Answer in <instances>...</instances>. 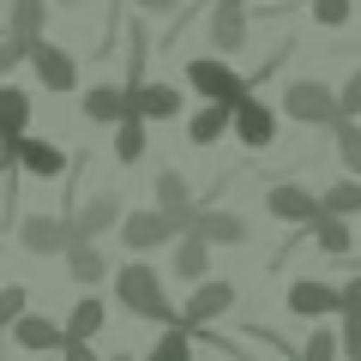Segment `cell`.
<instances>
[{
    "label": "cell",
    "instance_id": "obj_30",
    "mask_svg": "<svg viewBox=\"0 0 361 361\" xmlns=\"http://www.w3.org/2000/svg\"><path fill=\"white\" fill-rule=\"evenodd\" d=\"M343 355V337L337 331H313L307 343H301V361H337Z\"/></svg>",
    "mask_w": 361,
    "mask_h": 361
},
{
    "label": "cell",
    "instance_id": "obj_7",
    "mask_svg": "<svg viewBox=\"0 0 361 361\" xmlns=\"http://www.w3.org/2000/svg\"><path fill=\"white\" fill-rule=\"evenodd\" d=\"M235 139H241L247 151H271V145H277V109L259 103V97H247V103L235 109Z\"/></svg>",
    "mask_w": 361,
    "mask_h": 361
},
{
    "label": "cell",
    "instance_id": "obj_25",
    "mask_svg": "<svg viewBox=\"0 0 361 361\" xmlns=\"http://www.w3.org/2000/svg\"><path fill=\"white\" fill-rule=\"evenodd\" d=\"M319 205H325V217H355L361 211V180H331V187H325L319 193Z\"/></svg>",
    "mask_w": 361,
    "mask_h": 361
},
{
    "label": "cell",
    "instance_id": "obj_5",
    "mask_svg": "<svg viewBox=\"0 0 361 361\" xmlns=\"http://www.w3.org/2000/svg\"><path fill=\"white\" fill-rule=\"evenodd\" d=\"M235 295H241V289H235L229 277H211V283H199L193 301L180 307V325H187V331H205L211 319H223V313L235 307Z\"/></svg>",
    "mask_w": 361,
    "mask_h": 361
},
{
    "label": "cell",
    "instance_id": "obj_13",
    "mask_svg": "<svg viewBox=\"0 0 361 361\" xmlns=\"http://www.w3.org/2000/svg\"><path fill=\"white\" fill-rule=\"evenodd\" d=\"M205 18H211V49H217V54H235L247 42V6H241V0H217Z\"/></svg>",
    "mask_w": 361,
    "mask_h": 361
},
{
    "label": "cell",
    "instance_id": "obj_28",
    "mask_svg": "<svg viewBox=\"0 0 361 361\" xmlns=\"http://www.w3.org/2000/svg\"><path fill=\"white\" fill-rule=\"evenodd\" d=\"M25 313H30V289L25 283H0V331H13Z\"/></svg>",
    "mask_w": 361,
    "mask_h": 361
},
{
    "label": "cell",
    "instance_id": "obj_1",
    "mask_svg": "<svg viewBox=\"0 0 361 361\" xmlns=\"http://www.w3.org/2000/svg\"><path fill=\"white\" fill-rule=\"evenodd\" d=\"M115 301H121L127 313H139V319H151V325H180V307L169 301L163 277H157L145 259H133V265L115 271Z\"/></svg>",
    "mask_w": 361,
    "mask_h": 361
},
{
    "label": "cell",
    "instance_id": "obj_33",
    "mask_svg": "<svg viewBox=\"0 0 361 361\" xmlns=\"http://www.w3.org/2000/svg\"><path fill=\"white\" fill-rule=\"evenodd\" d=\"M337 103H343V121H355V115H361V66L349 73V85L337 90Z\"/></svg>",
    "mask_w": 361,
    "mask_h": 361
},
{
    "label": "cell",
    "instance_id": "obj_24",
    "mask_svg": "<svg viewBox=\"0 0 361 361\" xmlns=\"http://www.w3.org/2000/svg\"><path fill=\"white\" fill-rule=\"evenodd\" d=\"M307 235H313V247H319V253H331V259H343L349 247H355V229H349L343 217H319Z\"/></svg>",
    "mask_w": 361,
    "mask_h": 361
},
{
    "label": "cell",
    "instance_id": "obj_39",
    "mask_svg": "<svg viewBox=\"0 0 361 361\" xmlns=\"http://www.w3.org/2000/svg\"><path fill=\"white\" fill-rule=\"evenodd\" d=\"M109 361H133V355H127V349H121V355H109Z\"/></svg>",
    "mask_w": 361,
    "mask_h": 361
},
{
    "label": "cell",
    "instance_id": "obj_6",
    "mask_svg": "<svg viewBox=\"0 0 361 361\" xmlns=\"http://www.w3.org/2000/svg\"><path fill=\"white\" fill-rule=\"evenodd\" d=\"M289 313L295 319H325V313L343 319V289L319 283V277H301V283H289Z\"/></svg>",
    "mask_w": 361,
    "mask_h": 361
},
{
    "label": "cell",
    "instance_id": "obj_2",
    "mask_svg": "<svg viewBox=\"0 0 361 361\" xmlns=\"http://www.w3.org/2000/svg\"><path fill=\"white\" fill-rule=\"evenodd\" d=\"M283 115L301 121V127H343V103H337V90L319 85V78H295L283 90Z\"/></svg>",
    "mask_w": 361,
    "mask_h": 361
},
{
    "label": "cell",
    "instance_id": "obj_18",
    "mask_svg": "<svg viewBox=\"0 0 361 361\" xmlns=\"http://www.w3.org/2000/svg\"><path fill=\"white\" fill-rule=\"evenodd\" d=\"M187 235H199V241H211V247H241L247 241V223L235 217V211H199Z\"/></svg>",
    "mask_w": 361,
    "mask_h": 361
},
{
    "label": "cell",
    "instance_id": "obj_34",
    "mask_svg": "<svg viewBox=\"0 0 361 361\" xmlns=\"http://www.w3.org/2000/svg\"><path fill=\"white\" fill-rule=\"evenodd\" d=\"M18 61H30V54H25V49H18V42H13V37H6V42H0V78L13 73V66H18Z\"/></svg>",
    "mask_w": 361,
    "mask_h": 361
},
{
    "label": "cell",
    "instance_id": "obj_29",
    "mask_svg": "<svg viewBox=\"0 0 361 361\" xmlns=\"http://www.w3.org/2000/svg\"><path fill=\"white\" fill-rule=\"evenodd\" d=\"M145 157V121H121L115 127V163H139Z\"/></svg>",
    "mask_w": 361,
    "mask_h": 361
},
{
    "label": "cell",
    "instance_id": "obj_31",
    "mask_svg": "<svg viewBox=\"0 0 361 361\" xmlns=\"http://www.w3.org/2000/svg\"><path fill=\"white\" fill-rule=\"evenodd\" d=\"M349 13H355V0H313V18H319L325 30H337Z\"/></svg>",
    "mask_w": 361,
    "mask_h": 361
},
{
    "label": "cell",
    "instance_id": "obj_21",
    "mask_svg": "<svg viewBox=\"0 0 361 361\" xmlns=\"http://www.w3.org/2000/svg\"><path fill=\"white\" fill-rule=\"evenodd\" d=\"M42 18H49V0H13V42L25 54L42 49Z\"/></svg>",
    "mask_w": 361,
    "mask_h": 361
},
{
    "label": "cell",
    "instance_id": "obj_22",
    "mask_svg": "<svg viewBox=\"0 0 361 361\" xmlns=\"http://www.w3.org/2000/svg\"><path fill=\"white\" fill-rule=\"evenodd\" d=\"M223 133H235V109L229 103H205L193 121H187V139L193 145H217Z\"/></svg>",
    "mask_w": 361,
    "mask_h": 361
},
{
    "label": "cell",
    "instance_id": "obj_3",
    "mask_svg": "<svg viewBox=\"0 0 361 361\" xmlns=\"http://www.w3.org/2000/svg\"><path fill=\"white\" fill-rule=\"evenodd\" d=\"M187 85H193L205 103H229V109H241L247 97H253V85H247L241 73H229L217 54H199V61H187Z\"/></svg>",
    "mask_w": 361,
    "mask_h": 361
},
{
    "label": "cell",
    "instance_id": "obj_36",
    "mask_svg": "<svg viewBox=\"0 0 361 361\" xmlns=\"http://www.w3.org/2000/svg\"><path fill=\"white\" fill-rule=\"evenodd\" d=\"M343 313H361V277H349V283H343Z\"/></svg>",
    "mask_w": 361,
    "mask_h": 361
},
{
    "label": "cell",
    "instance_id": "obj_9",
    "mask_svg": "<svg viewBox=\"0 0 361 361\" xmlns=\"http://www.w3.org/2000/svg\"><path fill=\"white\" fill-rule=\"evenodd\" d=\"M66 223H73V247H85V241H97V235H109L115 223H127V217H121V199L115 193H97L90 205H78Z\"/></svg>",
    "mask_w": 361,
    "mask_h": 361
},
{
    "label": "cell",
    "instance_id": "obj_40",
    "mask_svg": "<svg viewBox=\"0 0 361 361\" xmlns=\"http://www.w3.org/2000/svg\"><path fill=\"white\" fill-rule=\"evenodd\" d=\"M0 361H6V343H0Z\"/></svg>",
    "mask_w": 361,
    "mask_h": 361
},
{
    "label": "cell",
    "instance_id": "obj_23",
    "mask_svg": "<svg viewBox=\"0 0 361 361\" xmlns=\"http://www.w3.org/2000/svg\"><path fill=\"white\" fill-rule=\"evenodd\" d=\"M66 271H73V283H85V289H97L109 277V253L97 241H85V247H73V253H66Z\"/></svg>",
    "mask_w": 361,
    "mask_h": 361
},
{
    "label": "cell",
    "instance_id": "obj_17",
    "mask_svg": "<svg viewBox=\"0 0 361 361\" xmlns=\"http://www.w3.org/2000/svg\"><path fill=\"white\" fill-rule=\"evenodd\" d=\"M127 103H133V121H175L180 90L175 85H145V90H127Z\"/></svg>",
    "mask_w": 361,
    "mask_h": 361
},
{
    "label": "cell",
    "instance_id": "obj_10",
    "mask_svg": "<svg viewBox=\"0 0 361 361\" xmlns=\"http://www.w3.org/2000/svg\"><path fill=\"white\" fill-rule=\"evenodd\" d=\"M6 337H13L25 355H54V349H66V325L49 319V313H25V319H18Z\"/></svg>",
    "mask_w": 361,
    "mask_h": 361
},
{
    "label": "cell",
    "instance_id": "obj_16",
    "mask_svg": "<svg viewBox=\"0 0 361 361\" xmlns=\"http://www.w3.org/2000/svg\"><path fill=\"white\" fill-rule=\"evenodd\" d=\"M169 271H175L180 283H211V241L180 235V241H175V259H169Z\"/></svg>",
    "mask_w": 361,
    "mask_h": 361
},
{
    "label": "cell",
    "instance_id": "obj_15",
    "mask_svg": "<svg viewBox=\"0 0 361 361\" xmlns=\"http://www.w3.org/2000/svg\"><path fill=\"white\" fill-rule=\"evenodd\" d=\"M30 97L18 85H0V145H18V139H30Z\"/></svg>",
    "mask_w": 361,
    "mask_h": 361
},
{
    "label": "cell",
    "instance_id": "obj_32",
    "mask_svg": "<svg viewBox=\"0 0 361 361\" xmlns=\"http://www.w3.org/2000/svg\"><path fill=\"white\" fill-rule=\"evenodd\" d=\"M337 337H343V361H361V313H343Z\"/></svg>",
    "mask_w": 361,
    "mask_h": 361
},
{
    "label": "cell",
    "instance_id": "obj_35",
    "mask_svg": "<svg viewBox=\"0 0 361 361\" xmlns=\"http://www.w3.org/2000/svg\"><path fill=\"white\" fill-rule=\"evenodd\" d=\"M61 361H109V355H97L90 343H66V349H61Z\"/></svg>",
    "mask_w": 361,
    "mask_h": 361
},
{
    "label": "cell",
    "instance_id": "obj_4",
    "mask_svg": "<svg viewBox=\"0 0 361 361\" xmlns=\"http://www.w3.org/2000/svg\"><path fill=\"white\" fill-rule=\"evenodd\" d=\"M265 211L277 223H295V229H313V223L325 217V205H319V193H307V187H295V180H277L265 193Z\"/></svg>",
    "mask_w": 361,
    "mask_h": 361
},
{
    "label": "cell",
    "instance_id": "obj_19",
    "mask_svg": "<svg viewBox=\"0 0 361 361\" xmlns=\"http://www.w3.org/2000/svg\"><path fill=\"white\" fill-rule=\"evenodd\" d=\"M30 66H37V78H42L49 90H73V85H78V61H73L66 49H54V42H42V49L30 54Z\"/></svg>",
    "mask_w": 361,
    "mask_h": 361
},
{
    "label": "cell",
    "instance_id": "obj_14",
    "mask_svg": "<svg viewBox=\"0 0 361 361\" xmlns=\"http://www.w3.org/2000/svg\"><path fill=\"white\" fill-rule=\"evenodd\" d=\"M85 121H97V127H121V121H133L127 85H90L85 90Z\"/></svg>",
    "mask_w": 361,
    "mask_h": 361
},
{
    "label": "cell",
    "instance_id": "obj_12",
    "mask_svg": "<svg viewBox=\"0 0 361 361\" xmlns=\"http://www.w3.org/2000/svg\"><path fill=\"white\" fill-rule=\"evenodd\" d=\"M18 241H25V253H73V223L66 217H25Z\"/></svg>",
    "mask_w": 361,
    "mask_h": 361
},
{
    "label": "cell",
    "instance_id": "obj_27",
    "mask_svg": "<svg viewBox=\"0 0 361 361\" xmlns=\"http://www.w3.org/2000/svg\"><path fill=\"white\" fill-rule=\"evenodd\" d=\"M331 133H337V157H343L349 180H361V121H343V127H331Z\"/></svg>",
    "mask_w": 361,
    "mask_h": 361
},
{
    "label": "cell",
    "instance_id": "obj_8",
    "mask_svg": "<svg viewBox=\"0 0 361 361\" xmlns=\"http://www.w3.org/2000/svg\"><path fill=\"white\" fill-rule=\"evenodd\" d=\"M121 241H127L133 253H151V247L180 241V229H175V217H163V211H133V217L121 223Z\"/></svg>",
    "mask_w": 361,
    "mask_h": 361
},
{
    "label": "cell",
    "instance_id": "obj_38",
    "mask_svg": "<svg viewBox=\"0 0 361 361\" xmlns=\"http://www.w3.org/2000/svg\"><path fill=\"white\" fill-rule=\"evenodd\" d=\"M6 169H13V151H6V145H0V175H6Z\"/></svg>",
    "mask_w": 361,
    "mask_h": 361
},
{
    "label": "cell",
    "instance_id": "obj_11",
    "mask_svg": "<svg viewBox=\"0 0 361 361\" xmlns=\"http://www.w3.org/2000/svg\"><path fill=\"white\" fill-rule=\"evenodd\" d=\"M6 151H13V169H25V175H37V180L66 175V151L49 145V139H18V145H6Z\"/></svg>",
    "mask_w": 361,
    "mask_h": 361
},
{
    "label": "cell",
    "instance_id": "obj_26",
    "mask_svg": "<svg viewBox=\"0 0 361 361\" xmlns=\"http://www.w3.org/2000/svg\"><path fill=\"white\" fill-rule=\"evenodd\" d=\"M145 361H193V331H187V325H169V331L151 343Z\"/></svg>",
    "mask_w": 361,
    "mask_h": 361
},
{
    "label": "cell",
    "instance_id": "obj_37",
    "mask_svg": "<svg viewBox=\"0 0 361 361\" xmlns=\"http://www.w3.org/2000/svg\"><path fill=\"white\" fill-rule=\"evenodd\" d=\"M139 6H145V13H175L180 0H139Z\"/></svg>",
    "mask_w": 361,
    "mask_h": 361
},
{
    "label": "cell",
    "instance_id": "obj_20",
    "mask_svg": "<svg viewBox=\"0 0 361 361\" xmlns=\"http://www.w3.org/2000/svg\"><path fill=\"white\" fill-rule=\"evenodd\" d=\"M103 325H109V301L103 295H78L73 313H66V343H90Z\"/></svg>",
    "mask_w": 361,
    "mask_h": 361
},
{
    "label": "cell",
    "instance_id": "obj_41",
    "mask_svg": "<svg viewBox=\"0 0 361 361\" xmlns=\"http://www.w3.org/2000/svg\"><path fill=\"white\" fill-rule=\"evenodd\" d=\"M66 6H78V0H66Z\"/></svg>",
    "mask_w": 361,
    "mask_h": 361
}]
</instances>
